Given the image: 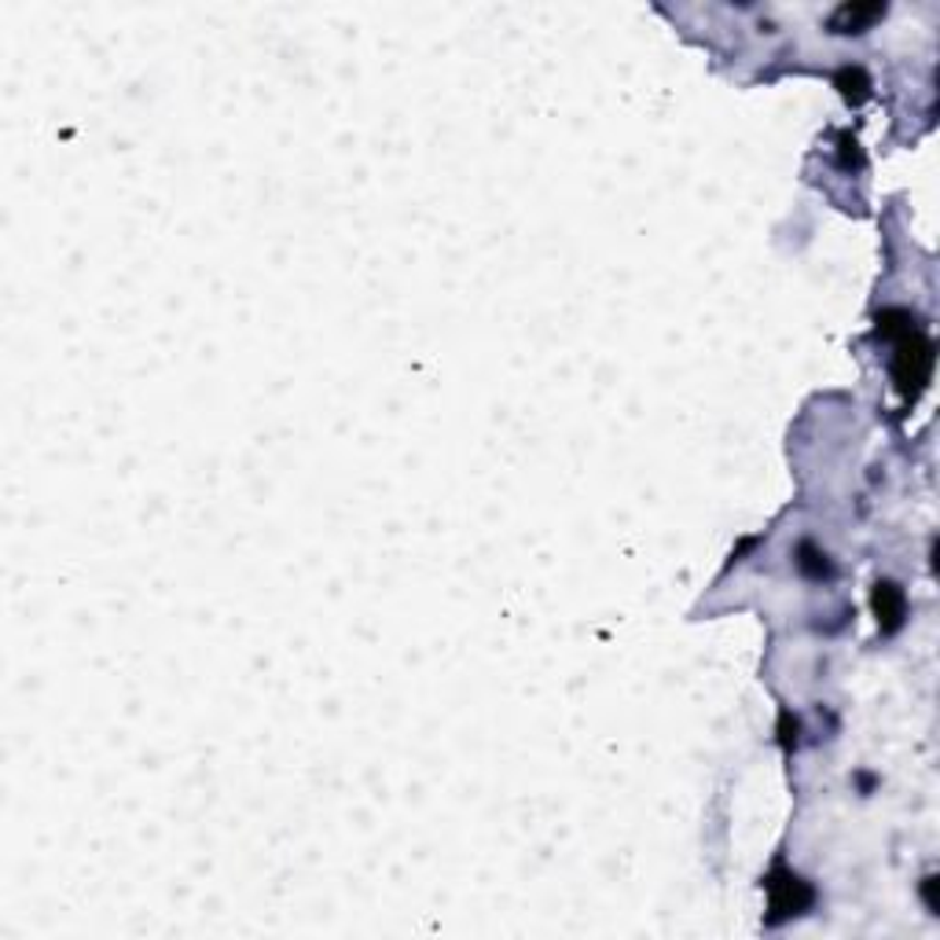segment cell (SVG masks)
Masks as SVG:
<instances>
[{
    "label": "cell",
    "mask_w": 940,
    "mask_h": 940,
    "mask_svg": "<svg viewBox=\"0 0 940 940\" xmlns=\"http://www.w3.org/2000/svg\"><path fill=\"white\" fill-rule=\"evenodd\" d=\"M929 368H933V346L915 323H907L904 317V328H901V346H896V386L904 393H918L929 379Z\"/></svg>",
    "instance_id": "cell-1"
},
{
    "label": "cell",
    "mask_w": 940,
    "mask_h": 940,
    "mask_svg": "<svg viewBox=\"0 0 940 940\" xmlns=\"http://www.w3.org/2000/svg\"><path fill=\"white\" fill-rule=\"evenodd\" d=\"M879 15H885V8H879V4H845V8H838V15H834L830 26L841 30V34H849V30H863L871 19H879Z\"/></svg>",
    "instance_id": "cell-2"
}]
</instances>
